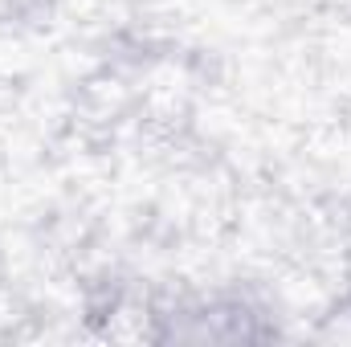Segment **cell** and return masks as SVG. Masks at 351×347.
Returning <instances> with one entry per match:
<instances>
[{
    "label": "cell",
    "instance_id": "cell-1",
    "mask_svg": "<svg viewBox=\"0 0 351 347\" xmlns=\"http://www.w3.org/2000/svg\"><path fill=\"white\" fill-rule=\"evenodd\" d=\"M269 327L262 315L241 302V298H213L200 307H188L180 315H160L156 327V344H262Z\"/></svg>",
    "mask_w": 351,
    "mask_h": 347
},
{
    "label": "cell",
    "instance_id": "cell-2",
    "mask_svg": "<svg viewBox=\"0 0 351 347\" xmlns=\"http://www.w3.org/2000/svg\"><path fill=\"white\" fill-rule=\"evenodd\" d=\"M339 302L351 307V246H348V254H343V298Z\"/></svg>",
    "mask_w": 351,
    "mask_h": 347
}]
</instances>
